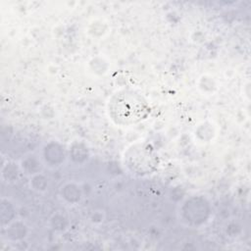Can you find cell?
<instances>
[{"label": "cell", "instance_id": "1", "mask_svg": "<svg viewBox=\"0 0 251 251\" xmlns=\"http://www.w3.org/2000/svg\"><path fill=\"white\" fill-rule=\"evenodd\" d=\"M145 111V103L132 92H120L110 102V112L113 119L122 125L138 122Z\"/></svg>", "mask_w": 251, "mask_h": 251}]
</instances>
